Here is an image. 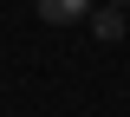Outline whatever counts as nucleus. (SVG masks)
Listing matches in <instances>:
<instances>
[{"instance_id":"nucleus-2","label":"nucleus","mask_w":130,"mask_h":117,"mask_svg":"<svg viewBox=\"0 0 130 117\" xmlns=\"http://www.w3.org/2000/svg\"><path fill=\"white\" fill-rule=\"evenodd\" d=\"M91 20V33L98 39H124V13H117V7H104V13H85Z\"/></svg>"},{"instance_id":"nucleus-3","label":"nucleus","mask_w":130,"mask_h":117,"mask_svg":"<svg viewBox=\"0 0 130 117\" xmlns=\"http://www.w3.org/2000/svg\"><path fill=\"white\" fill-rule=\"evenodd\" d=\"M111 7H124V0H111Z\"/></svg>"},{"instance_id":"nucleus-1","label":"nucleus","mask_w":130,"mask_h":117,"mask_svg":"<svg viewBox=\"0 0 130 117\" xmlns=\"http://www.w3.org/2000/svg\"><path fill=\"white\" fill-rule=\"evenodd\" d=\"M91 13V0H39V20H52V26H65V20H85Z\"/></svg>"}]
</instances>
